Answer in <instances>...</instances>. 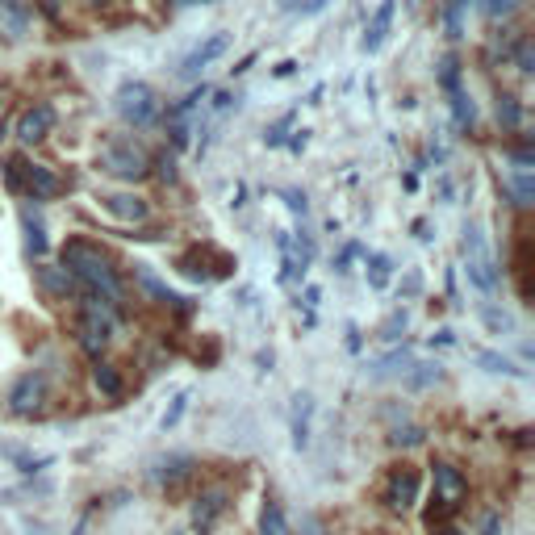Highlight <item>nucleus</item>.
<instances>
[{"label": "nucleus", "instance_id": "nucleus-20", "mask_svg": "<svg viewBox=\"0 0 535 535\" xmlns=\"http://www.w3.org/2000/svg\"><path fill=\"white\" fill-rule=\"evenodd\" d=\"M297 410H293V448H306L310 444V427H306V418H310V410H314V402L306 398V393H297Z\"/></svg>", "mask_w": 535, "mask_h": 535}, {"label": "nucleus", "instance_id": "nucleus-29", "mask_svg": "<svg viewBox=\"0 0 535 535\" xmlns=\"http://www.w3.org/2000/svg\"><path fill=\"white\" fill-rule=\"evenodd\" d=\"M398 331H406V310L393 314V318L385 322V339H398Z\"/></svg>", "mask_w": 535, "mask_h": 535}, {"label": "nucleus", "instance_id": "nucleus-18", "mask_svg": "<svg viewBox=\"0 0 535 535\" xmlns=\"http://www.w3.org/2000/svg\"><path fill=\"white\" fill-rule=\"evenodd\" d=\"M21 230H26V247H30V255H46V226H42V218L34 214V205H21Z\"/></svg>", "mask_w": 535, "mask_h": 535}, {"label": "nucleus", "instance_id": "nucleus-23", "mask_svg": "<svg viewBox=\"0 0 535 535\" xmlns=\"http://www.w3.org/2000/svg\"><path fill=\"white\" fill-rule=\"evenodd\" d=\"M498 122H502L506 130H519L523 109H519V101H515V97H502V101H498Z\"/></svg>", "mask_w": 535, "mask_h": 535}, {"label": "nucleus", "instance_id": "nucleus-22", "mask_svg": "<svg viewBox=\"0 0 535 535\" xmlns=\"http://www.w3.org/2000/svg\"><path fill=\"white\" fill-rule=\"evenodd\" d=\"M435 381H444V364H410L406 372V389H427Z\"/></svg>", "mask_w": 535, "mask_h": 535}, {"label": "nucleus", "instance_id": "nucleus-4", "mask_svg": "<svg viewBox=\"0 0 535 535\" xmlns=\"http://www.w3.org/2000/svg\"><path fill=\"white\" fill-rule=\"evenodd\" d=\"M431 481H435V506L427 510V523L435 527V523H444V519H452L456 510L464 506V498H469V477H464L456 464H448V460H439L435 464V473H431Z\"/></svg>", "mask_w": 535, "mask_h": 535}, {"label": "nucleus", "instance_id": "nucleus-32", "mask_svg": "<svg viewBox=\"0 0 535 535\" xmlns=\"http://www.w3.org/2000/svg\"><path fill=\"white\" fill-rule=\"evenodd\" d=\"M515 55H519V72H531V42H527V38L519 42V51H515Z\"/></svg>", "mask_w": 535, "mask_h": 535}, {"label": "nucleus", "instance_id": "nucleus-11", "mask_svg": "<svg viewBox=\"0 0 535 535\" xmlns=\"http://www.w3.org/2000/svg\"><path fill=\"white\" fill-rule=\"evenodd\" d=\"M226 46H230V34H226V30H218V34H209L205 42H197V46H193V51H189V55H184V63H180V72H184V76H201V72H205V67H209V63H214V59H222V55H226Z\"/></svg>", "mask_w": 535, "mask_h": 535}, {"label": "nucleus", "instance_id": "nucleus-8", "mask_svg": "<svg viewBox=\"0 0 535 535\" xmlns=\"http://www.w3.org/2000/svg\"><path fill=\"white\" fill-rule=\"evenodd\" d=\"M418 494H423V477H418L414 464H398L385 477V506L389 510H414Z\"/></svg>", "mask_w": 535, "mask_h": 535}, {"label": "nucleus", "instance_id": "nucleus-25", "mask_svg": "<svg viewBox=\"0 0 535 535\" xmlns=\"http://www.w3.org/2000/svg\"><path fill=\"white\" fill-rule=\"evenodd\" d=\"M477 360H481L485 368H490V372H510V377H519V368H515V364H510L506 356H498V352H481Z\"/></svg>", "mask_w": 535, "mask_h": 535}, {"label": "nucleus", "instance_id": "nucleus-5", "mask_svg": "<svg viewBox=\"0 0 535 535\" xmlns=\"http://www.w3.org/2000/svg\"><path fill=\"white\" fill-rule=\"evenodd\" d=\"M113 109H118V118L134 130H143L159 118V97H155V88L143 84V80H126L118 88V97H113Z\"/></svg>", "mask_w": 535, "mask_h": 535}, {"label": "nucleus", "instance_id": "nucleus-7", "mask_svg": "<svg viewBox=\"0 0 535 535\" xmlns=\"http://www.w3.org/2000/svg\"><path fill=\"white\" fill-rule=\"evenodd\" d=\"M76 335H80V347H84V352H92V356L105 352V343H109V335H113V318H109V310H101V297L84 293V310H80V318H76Z\"/></svg>", "mask_w": 535, "mask_h": 535}, {"label": "nucleus", "instance_id": "nucleus-34", "mask_svg": "<svg viewBox=\"0 0 535 535\" xmlns=\"http://www.w3.org/2000/svg\"><path fill=\"white\" fill-rule=\"evenodd\" d=\"M38 9H42L46 17H51V21H59V13H63V5H59V0H38Z\"/></svg>", "mask_w": 535, "mask_h": 535}, {"label": "nucleus", "instance_id": "nucleus-15", "mask_svg": "<svg viewBox=\"0 0 535 535\" xmlns=\"http://www.w3.org/2000/svg\"><path fill=\"white\" fill-rule=\"evenodd\" d=\"M101 205H105V214H113L118 222H147L151 218V205L143 201V197H134V193H109V197H101Z\"/></svg>", "mask_w": 535, "mask_h": 535}, {"label": "nucleus", "instance_id": "nucleus-6", "mask_svg": "<svg viewBox=\"0 0 535 535\" xmlns=\"http://www.w3.org/2000/svg\"><path fill=\"white\" fill-rule=\"evenodd\" d=\"M464 272L481 293H494L498 289V268H494V255L485 247L481 226H464Z\"/></svg>", "mask_w": 535, "mask_h": 535}, {"label": "nucleus", "instance_id": "nucleus-24", "mask_svg": "<svg viewBox=\"0 0 535 535\" xmlns=\"http://www.w3.org/2000/svg\"><path fill=\"white\" fill-rule=\"evenodd\" d=\"M159 469H164V473H159V481L172 485V481H180L184 473H189V456H172V460L159 464Z\"/></svg>", "mask_w": 535, "mask_h": 535}, {"label": "nucleus", "instance_id": "nucleus-36", "mask_svg": "<svg viewBox=\"0 0 535 535\" xmlns=\"http://www.w3.org/2000/svg\"><path fill=\"white\" fill-rule=\"evenodd\" d=\"M431 535H460V531H456L452 523H435V527H431Z\"/></svg>", "mask_w": 535, "mask_h": 535}, {"label": "nucleus", "instance_id": "nucleus-17", "mask_svg": "<svg viewBox=\"0 0 535 535\" xmlns=\"http://www.w3.org/2000/svg\"><path fill=\"white\" fill-rule=\"evenodd\" d=\"M92 385H97V393H101V398H109V402H122L126 398L122 372L113 368V364H105V360H97V368H92Z\"/></svg>", "mask_w": 535, "mask_h": 535}, {"label": "nucleus", "instance_id": "nucleus-3", "mask_svg": "<svg viewBox=\"0 0 535 535\" xmlns=\"http://www.w3.org/2000/svg\"><path fill=\"white\" fill-rule=\"evenodd\" d=\"M97 168L113 180H126V184H138L151 176V155L143 143H134V138H109L97 155Z\"/></svg>", "mask_w": 535, "mask_h": 535}, {"label": "nucleus", "instance_id": "nucleus-31", "mask_svg": "<svg viewBox=\"0 0 535 535\" xmlns=\"http://www.w3.org/2000/svg\"><path fill=\"white\" fill-rule=\"evenodd\" d=\"M285 201H289V209H293V214H301V218H306V197H301L297 189H289V193H285Z\"/></svg>", "mask_w": 535, "mask_h": 535}, {"label": "nucleus", "instance_id": "nucleus-26", "mask_svg": "<svg viewBox=\"0 0 535 535\" xmlns=\"http://www.w3.org/2000/svg\"><path fill=\"white\" fill-rule=\"evenodd\" d=\"M184 410H189V393H176V402H172V410L164 414V431L180 423V414H184Z\"/></svg>", "mask_w": 535, "mask_h": 535}, {"label": "nucleus", "instance_id": "nucleus-30", "mask_svg": "<svg viewBox=\"0 0 535 535\" xmlns=\"http://www.w3.org/2000/svg\"><path fill=\"white\" fill-rule=\"evenodd\" d=\"M322 9H331V0H301V17H318Z\"/></svg>", "mask_w": 535, "mask_h": 535}, {"label": "nucleus", "instance_id": "nucleus-33", "mask_svg": "<svg viewBox=\"0 0 535 535\" xmlns=\"http://www.w3.org/2000/svg\"><path fill=\"white\" fill-rule=\"evenodd\" d=\"M481 535H502V515H485V523H481Z\"/></svg>", "mask_w": 535, "mask_h": 535}, {"label": "nucleus", "instance_id": "nucleus-28", "mask_svg": "<svg viewBox=\"0 0 535 535\" xmlns=\"http://www.w3.org/2000/svg\"><path fill=\"white\" fill-rule=\"evenodd\" d=\"M515 5H519V0H485V13H490V17H506Z\"/></svg>", "mask_w": 535, "mask_h": 535}, {"label": "nucleus", "instance_id": "nucleus-40", "mask_svg": "<svg viewBox=\"0 0 535 535\" xmlns=\"http://www.w3.org/2000/svg\"><path fill=\"white\" fill-rule=\"evenodd\" d=\"M88 5H105V0H88Z\"/></svg>", "mask_w": 535, "mask_h": 535}, {"label": "nucleus", "instance_id": "nucleus-1", "mask_svg": "<svg viewBox=\"0 0 535 535\" xmlns=\"http://www.w3.org/2000/svg\"><path fill=\"white\" fill-rule=\"evenodd\" d=\"M59 255H63V268L76 276L84 293L101 297V301H122L118 264H113L109 251H101V243H92V239H67Z\"/></svg>", "mask_w": 535, "mask_h": 535}, {"label": "nucleus", "instance_id": "nucleus-14", "mask_svg": "<svg viewBox=\"0 0 535 535\" xmlns=\"http://www.w3.org/2000/svg\"><path fill=\"white\" fill-rule=\"evenodd\" d=\"M34 281L42 285V293L46 297H55V301H67L72 293H80L84 297V289H80V281L67 268H55V264H42L38 272H34Z\"/></svg>", "mask_w": 535, "mask_h": 535}, {"label": "nucleus", "instance_id": "nucleus-12", "mask_svg": "<svg viewBox=\"0 0 535 535\" xmlns=\"http://www.w3.org/2000/svg\"><path fill=\"white\" fill-rule=\"evenodd\" d=\"M230 510V494L226 490H205L201 498H197V506H193V531L197 535H209L218 527V519Z\"/></svg>", "mask_w": 535, "mask_h": 535}, {"label": "nucleus", "instance_id": "nucleus-19", "mask_svg": "<svg viewBox=\"0 0 535 535\" xmlns=\"http://www.w3.org/2000/svg\"><path fill=\"white\" fill-rule=\"evenodd\" d=\"M260 535H293L289 531V519H285V510H281V502H264V510H260Z\"/></svg>", "mask_w": 535, "mask_h": 535}, {"label": "nucleus", "instance_id": "nucleus-27", "mask_svg": "<svg viewBox=\"0 0 535 535\" xmlns=\"http://www.w3.org/2000/svg\"><path fill=\"white\" fill-rule=\"evenodd\" d=\"M393 444H406V448H414V444H423V431H418V427H398V431H393Z\"/></svg>", "mask_w": 535, "mask_h": 535}, {"label": "nucleus", "instance_id": "nucleus-9", "mask_svg": "<svg viewBox=\"0 0 535 535\" xmlns=\"http://www.w3.org/2000/svg\"><path fill=\"white\" fill-rule=\"evenodd\" d=\"M42 406H46V377L42 372H26V377H17L13 389H9V410L17 418H34V414H42Z\"/></svg>", "mask_w": 535, "mask_h": 535}, {"label": "nucleus", "instance_id": "nucleus-2", "mask_svg": "<svg viewBox=\"0 0 535 535\" xmlns=\"http://www.w3.org/2000/svg\"><path fill=\"white\" fill-rule=\"evenodd\" d=\"M5 184L26 201H55L63 193V176L46 164H34L26 155H9L5 159Z\"/></svg>", "mask_w": 535, "mask_h": 535}, {"label": "nucleus", "instance_id": "nucleus-13", "mask_svg": "<svg viewBox=\"0 0 535 535\" xmlns=\"http://www.w3.org/2000/svg\"><path fill=\"white\" fill-rule=\"evenodd\" d=\"M393 13H398V0H381L377 13L368 17V26H364V38H360V51L364 55H377L385 38H389V26H393Z\"/></svg>", "mask_w": 535, "mask_h": 535}, {"label": "nucleus", "instance_id": "nucleus-35", "mask_svg": "<svg viewBox=\"0 0 535 535\" xmlns=\"http://www.w3.org/2000/svg\"><path fill=\"white\" fill-rule=\"evenodd\" d=\"M418 289H423V276L410 272V276H406V293H418Z\"/></svg>", "mask_w": 535, "mask_h": 535}, {"label": "nucleus", "instance_id": "nucleus-16", "mask_svg": "<svg viewBox=\"0 0 535 535\" xmlns=\"http://www.w3.org/2000/svg\"><path fill=\"white\" fill-rule=\"evenodd\" d=\"M34 17V0H0V30L9 38H26Z\"/></svg>", "mask_w": 535, "mask_h": 535}, {"label": "nucleus", "instance_id": "nucleus-37", "mask_svg": "<svg viewBox=\"0 0 535 535\" xmlns=\"http://www.w3.org/2000/svg\"><path fill=\"white\" fill-rule=\"evenodd\" d=\"M431 343H439V347H448V343H456V339H452V331H439V335H431Z\"/></svg>", "mask_w": 535, "mask_h": 535}, {"label": "nucleus", "instance_id": "nucleus-21", "mask_svg": "<svg viewBox=\"0 0 535 535\" xmlns=\"http://www.w3.org/2000/svg\"><path fill=\"white\" fill-rule=\"evenodd\" d=\"M364 268H368V285L372 289H385L389 285V276H393V260L385 251H372L368 260H364Z\"/></svg>", "mask_w": 535, "mask_h": 535}, {"label": "nucleus", "instance_id": "nucleus-38", "mask_svg": "<svg viewBox=\"0 0 535 535\" xmlns=\"http://www.w3.org/2000/svg\"><path fill=\"white\" fill-rule=\"evenodd\" d=\"M293 72H297V63H293V59H285L281 67H276V76H293Z\"/></svg>", "mask_w": 535, "mask_h": 535}, {"label": "nucleus", "instance_id": "nucleus-39", "mask_svg": "<svg viewBox=\"0 0 535 535\" xmlns=\"http://www.w3.org/2000/svg\"><path fill=\"white\" fill-rule=\"evenodd\" d=\"M297 5V0H281V9H293Z\"/></svg>", "mask_w": 535, "mask_h": 535}, {"label": "nucleus", "instance_id": "nucleus-10", "mask_svg": "<svg viewBox=\"0 0 535 535\" xmlns=\"http://www.w3.org/2000/svg\"><path fill=\"white\" fill-rule=\"evenodd\" d=\"M55 122H59L55 105L38 101V105H30V109H26V113H21V118H17V138H21V143H26V147H38L42 138H51Z\"/></svg>", "mask_w": 535, "mask_h": 535}]
</instances>
